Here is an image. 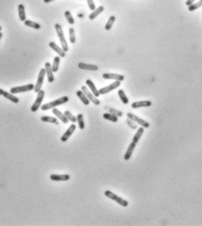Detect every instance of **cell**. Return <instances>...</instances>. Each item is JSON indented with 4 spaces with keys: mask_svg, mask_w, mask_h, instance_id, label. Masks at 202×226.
<instances>
[{
    "mask_svg": "<svg viewBox=\"0 0 202 226\" xmlns=\"http://www.w3.org/2000/svg\"><path fill=\"white\" fill-rule=\"evenodd\" d=\"M54 0H44V3H50V2H53Z\"/></svg>",
    "mask_w": 202,
    "mask_h": 226,
    "instance_id": "41",
    "label": "cell"
},
{
    "mask_svg": "<svg viewBox=\"0 0 202 226\" xmlns=\"http://www.w3.org/2000/svg\"><path fill=\"white\" fill-rule=\"evenodd\" d=\"M2 37H3V34H2V32L0 31V40H1V39H2Z\"/></svg>",
    "mask_w": 202,
    "mask_h": 226,
    "instance_id": "42",
    "label": "cell"
},
{
    "mask_svg": "<svg viewBox=\"0 0 202 226\" xmlns=\"http://www.w3.org/2000/svg\"><path fill=\"white\" fill-rule=\"evenodd\" d=\"M44 69H45V74L47 75V79L49 83H53L54 81V76H53V71L52 69V65L50 63L44 64Z\"/></svg>",
    "mask_w": 202,
    "mask_h": 226,
    "instance_id": "12",
    "label": "cell"
},
{
    "mask_svg": "<svg viewBox=\"0 0 202 226\" xmlns=\"http://www.w3.org/2000/svg\"><path fill=\"white\" fill-rule=\"evenodd\" d=\"M1 30H2V27H1V26H0V31H1Z\"/></svg>",
    "mask_w": 202,
    "mask_h": 226,
    "instance_id": "43",
    "label": "cell"
},
{
    "mask_svg": "<svg viewBox=\"0 0 202 226\" xmlns=\"http://www.w3.org/2000/svg\"><path fill=\"white\" fill-rule=\"evenodd\" d=\"M86 84L87 86L90 88V90L91 91V93L96 97H99V96L100 94H99V92L98 91V89H97L96 86H95V84H93V82H92L91 80H90V79H87Z\"/></svg>",
    "mask_w": 202,
    "mask_h": 226,
    "instance_id": "19",
    "label": "cell"
},
{
    "mask_svg": "<svg viewBox=\"0 0 202 226\" xmlns=\"http://www.w3.org/2000/svg\"><path fill=\"white\" fill-rule=\"evenodd\" d=\"M109 111H110V113L117 116V117H121L122 116V112L121 111H117V110H114V109H109Z\"/></svg>",
    "mask_w": 202,
    "mask_h": 226,
    "instance_id": "37",
    "label": "cell"
},
{
    "mask_svg": "<svg viewBox=\"0 0 202 226\" xmlns=\"http://www.w3.org/2000/svg\"><path fill=\"white\" fill-rule=\"evenodd\" d=\"M120 84H121L120 81H115L114 83H112V84H109L108 86L104 87V88H101L100 90L99 91V94H100V95L106 94V93H108V92H112V91H113V90L117 89L118 87H120Z\"/></svg>",
    "mask_w": 202,
    "mask_h": 226,
    "instance_id": "8",
    "label": "cell"
},
{
    "mask_svg": "<svg viewBox=\"0 0 202 226\" xmlns=\"http://www.w3.org/2000/svg\"><path fill=\"white\" fill-rule=\"evenodd\" d=\"M59 63H60V58L59 57H55L54 59H53V64H52V69H53V72H57L58 71Z\"/></svg>",
    "mask_w": 202,
    "mask_h": 226,
    "instance_id": "27",
    "label": "cell"
},
{
    "mask_svg": "<svg viewBox=\"0 0 202 226\" xmlns=\"http://www.w3.org/2000/svg\"><path fill=\"white\" fill-rule=\"evenodd\" d=\"M87 1V5L89 6V9L91 10H94L96 9V6H95V4L93 2V0H86Z\"/></svg>",
    "mask_w": 202,
    "mask_h": 226,
    "instance_id": "36",
    "label": "cell"
},
{
    "mask_svg": "<svg viewBox=\"0 0 202 226\" xmlns=\"http://www.w3.org/2000/svg\"><path fill=\"white\" fill-rule=\"evenodd\" d=\"M75 130H76V125H74V124H72V125H70V127L68 128L67 130H66V131H65V132L64 133V135L61 137L60 140H61L62 142H66V141L69 139V138L72 136V133L75 131Z\"/></svg>",
    "mask_w": 202,
    "mask_h": 226,
    "instance_id": "10",
    "label": "cell"
},
{
    "mask_svg": "<svg viewBox=\"0 0 202 226\" xmlns=\"http://www.w3.org/2000/svg\"><path fill=\"white\" fill-rule=\"evenodd\" d=\"M152 105V102L151 101H140V102H134L132 104V108L133 109H138V108H141V107H150Z\"/></svg>",
    "mask_w": 202,
    "mask_h": 226,
    "instance_id": "16",
    "label": "cell"
},
{
    "mask_svg": "<svg viewBox=\"0 0 202 226\" xmlns=\"http://www.w3.org/2000/svg\"><path fill=\"white\" fill-rule=\"evenodd\" d=\"M65 18H66V19H67L69 24H74V23H75L74 18H73V17H72V14H71V12H70L69 10H66V11L65 12Z\"/></svg>",
    "mask_w": 202,
    "mask_h": 226,
    "instance_id": "35",
    "label": "cell"
},
{
    "mask_svg": "<svg viewBox=\"0 0 202 226\" xmlns=\"http://www.w3.org/2000/svg\"><path fill=\"white\" fill-rule=\"evenodd\" d=\"M105 195H106V197H109L110 199L113 200V201H115V202L118 203L119 204H120L121 206L123 207L128 206V202H127L126 200L123 199V198H121V197H119V196H117L116 194L112 193V191H105Z\"/></svg>",
    "mask_w": 202,
    "mask_h": 226,
    "instance_id": "3",
    "label": "cell"
},
{
    "mask_svg": "<svg viewBox=\"0 0 202 226\" xmlns=\"http://www.w3.org/2000/svg\"><path fill=\"white\" fill-rule=\"evenodd\" d=\"M50 178L53 181H68L70 179V176L67 174H52Z\"/></svg>",
    "mask_w": 202,
    "mask_h": 226,
    "instance_id": "13",
    "label": "cell"
},
{
    "mask_svg": "<svg viewBox=\"0 0 202 226\" xmlns=\"http://www.w3.org/2000/svg\"><path fill=\"white\" fill-rule=\"evenodd\" d=\"M24 25L26 26H29L31 28H34L36 30H39L41 28V25L39 24V23H36L34 21H32V20H25L24 22Z\"/></svg>",
    "mask_w": 202,
    "mask_h": 226,
    "instance_id": "25",
    "label": "cell"
},
{
    "mask_svg": "<svg viewBox=\"0 0 202 226\" xmlns=\"http://www.w3.org/2000/svg\"><path fill=\"white\" fill-rule=\"evenodd\" d=\"M81 91L85 94H86V96L88 97V99L90 100V102H91L92 104H94V105H100V101L96 97L94 96L92 93L89 92V90L87 89L86 86H82V89Z\"/></svg>",
    "mask_w": 202,
    "mask_h": 226,
    "instance_id": "9",
    "label": "cell"
},
{
    "mask_svg": "<svg viewBox=\"0 0 202 226\" xmlns=\"http://www.w3.org/2000/svg\"><path fill=\"white\" fill-rule=\"evenodd\" d=\"M118 94H119V97H120L121 101H122V103H123L124 105H127V104L129 103L128 97H126V95H125V93L124 92L123 90H120V91L118 92Z\"/></svg>",
    "mask_w": 202,
    "mask_h": 226,
    "instance_id": "30",
    "label": "cell"
},
{
    "mask_svg": "<svg viewBox=\"0 0 202 226\" xmlns=\"http://www.w3.org/2000/svg\"><path fill=\"white\" fill-rule=\"evenodd\" d=\"M69 39H70V42L72 43H74L76 42V37H75V31L73 28H70L69 29Z\"/></svg>",
    "mask_w": 202,
    "mask_h": 226,
    "instance_id": "34",
    "label": "cell"
},
{
    "mask_svg": "<svg viewBox=\"0 0 202 226\" xmlns=\"http://www.w3.org/2000/svg\"><path fill=\"white\" fill-rule=\"evenodd\" d=\"M202 6V0H199L198 2H194L193 4L188 6V10L189 11H193V10H197L200 7Z\"/></svg>",
    "mask_w": 202,
    "mask_h": 226,
    "instance_id": "28",
    "label": "cell"
},
{
    "mask_svg": "<svg viewBox=\"0 0 202 226\" xmlns=\"http://www.w3.org/2000/svg\"><path fill=\"white\" fill-rule=\"evenodd\" d=\"M53 114L56 116V117H57L58 118H59L60 120L62 121L64 124H67L68 121H69L67 119V117H66L65 116V114H64V113H62L61 111H59V110L56 109V108H53Z\"/></svg>",
    "mask_w": 202,
    "mask_h": 226,
    "instance_id": "17",
    "label": "cell"
},
{
    "mask_svg": "<svg viewBox=\"0 0 202 226\" xmlns=\"http://www.w3.org/2000/svg\"><path fill=\"white\" fill-rule=\"evenodd\" d=\"M40 120L43 121V122H46V123H53V124H55V125H58V124L57 118L53 117H48V116H43V117H41Z\"/></svg>",
    "mask_w": 202,
    "mask_h": 226,
    "instance_id": "26",
    "label": "cell"
},
{
    "mask_svg": "<svg viewBox=\"0 0 202 226\" xmlns=\"http://www.w3.org/2000/svg\"><path fill=\"white\" fill-rule=\"evenodd\" d=\"M126 123L128 124V125L130 126L132 129H137V125H135L134 123H133V122H132V120H131V119H129V118H128V119L126 120Z\"/></svg>",
    "mask_w": 202,
    "mask_h": 226,
    "instance_id": "38",
    "label": "cell"
},
{
    "mask_svg": "<svg viewBox=\"0 0 202 226\" xmlns=\"http://www.w3.org/2000/svg\"><path fill=\"white\" fill-rule=\"evenodd\" d=\"M104 9H105V8H104V6H102V5H101V6H99L98 8H96L95 10L91 12V14L89 15V19L90 20L95 19L99 15L104 11Z\"/></svg>",
    "mask_w": 202,
    "mask_h": 226,
    "instance_id": "20",
    "label": "cell"
},
{
    "mask_svg": "<svg viewBox=\"0 0 202 226\" xmlns=\"http://www.w3.org/2000/svg\"><path fill=\"white\" fill-rule=\"evenodd\" d=\"M78 67L81 70H86V71H98L99 67L95 64H86V63H79L78 64Z\"/></svg>",
    "mask_w": 202,
    "mask_h": 226,
    "instance_id": "15",
    "label": "cell"
},
{
    "mask_svg": "<svg viewBox=\"0 0 202 226\" xmlns=\"http://www.w3.org/2000/svg\"><path fill=\"white\" fill-rule=\"evenodd\" d=\"M3 96L5 97V98H7L8 100H10L11 101L12 103H15V104H18V103H19V97H17L16 96H14L12 93H11V92H5L4 93V95Z\"/></svg>",
    "mask_w": 202,
    "mask_h": 226,
    "instance_id": "22",
    "label": "cell"
},
{
    "mask_svg": "<svg viewBox=\"0 0 202 226\" xmlns=\"http://www.w3.org/2000/svg\"><path fill=\"white\" fill-rule=\"evenodd\" d=\"M44 75H45V69H41L40 72H39V77H38V80H37V84H35L33 90L34 92H37V93L41 90V87H42V84H43L44 78Z\"/></svg>",
    "mask_w": 202,
    "mask_h": 226,
    "instance_id": "7",
    "label": "cell"
},
{
    "mask_svg": "<svg viewBox=\"0 0 202 226\" xmlns=\"http://www.w3.org/2000/svg\"><path fill=\"white\" fill-rule=\"evenodd\" d=\"M77 96L79 97V99L81 100L82 103H83L85 105H90V100L88 99V97L86 96V94L82 92V91H78Z\"/></svg>",
    "mask_w": 202,
    "mask_h": 226,
    "instance_id": "21",
    "label": "cell"
},
{
    "mask_svg": "<svg viewBox=\"0 0 202 226\" xmlns=\"http://www.w3.org/2000/svg\"><path fill=\"white\" fill-rule=\"evenodd\" d=\"M127 117H128L129 119H131L132 121L136 122L137 124H139V125H141V126L144 127V128H148L150 126L148 122L145 121L144 119H142V118H140L139 117H137V116L134 115V114H133V113H127Z\"/></svg>",
    "mask_w": 202,
    "mask_h": 226,
    "instance_id": "6",
    "label": "cell"
},
{
    "mask_svg": "<svg viewBox=\"0 0 202 226\" xmlns=\"http://www.w3.org/2000/svg\"><path fill=\"white\" fill-rule=\"evenodd\" d=\"M115 20H116L115 16H111V17L109 18L108 21H107V23H106V26H105V29H106V31L111 30V28L112 27V25L114 24V22H115Z\"/></svg>",
    "mask_w": 202,
    "mask_h": 226,
    "instance_id": "32",
    "label": "cell"
},
{
    "mask_svg": "<svg viewBox=\"0 0 202 226\" xmlns=\"http://www.w3.org/2000/svg\"><path fill=\"white\" fill-rule=\"evenodd\" d=\"M33 84H25V85H22V86H17L11 88L10 91L11 93L12 94H18V93H21V92H30V91H32L34 90Z\"/></svg>",
    "mask_w": 202,
    "mask_h": 226,
    "instance_id": "5",
    "label": "cell"
},
{
    "mask_svg": "<svg viewBox=\"0 0 202 226\" xmlns=\"http://www.w3.org/2000/svg\"><path fill=\"white\" fill-rule=\"evenodd\" d=\"M55 30H56V32L58 34V39L60 40V43H61V45H62V49L66 52V51H68V50H69V47H68L67 42H66V40L65 39V36H64V32H63L61 25L59 24H55Z\"/></svg>",
    "mask_w": 202,
    "mask_h": 226,
    "instance_id": "2",
    "label": "cell"
},
{
    "mask_svg": "<svg viewBox=\"0 0 202 226\" xmlns=\"http://www.w3.org/2000/svg\"><path fill=\"white\" fill-rule=\"evenodd\" d=\"M18 10H19V17L21 21H25V9H24V5L20 4L18 6Z\"/></svg>",
    "mask_w": 202,
    "mask_h": 226,
    "instance_id": "24",
    "label": "cell"
},
{
    "mask_svg": "<svg viewBox=\"0 0 202 226\" xmlns=\"http://www.w3.org/2000/svg\"><path fill=\"white\" fill-rule=\"evenodd\" d=\"M102 77L105 79H114L116 81H120V82L125 79V77L123 75L114 74V73H104Z\"/></svg>",
    "mask_w": 202,
    "mask_h": 226,
    "instance_id": "11",
    "label": "cell"
},
{
    "mask_svg": "<svg viewBox=\"0 0 202 226\" xmlns=\"http://www.w3.org/2000/svg\"><path fill=\"white\" fill-rule=\"evenodd\" d=\"M104 118L106 119V120H109V121H112V122H113V123H116V122H118V117L115 115H113V114H112V113H105L104 115Z\"/></svg>",
    "mask_w": 202,
    "mask_h": 226,
    "instance_id": "31",
    "label": "cell"
},
{
    "mask_svg": "<svg viewBox=\"0 0 202 226\" xmlns=\"http://www.w3.org/2000/svg\"><path fill=\"white\" fill-rule=\"evenodd\" d=\"M68 101H69V97H68L66 96L62 97H60V98H58V99H56V100H54V101L50 102L48 104H45V105H41V110H42V111H48L50 109H53V108H55V107H57V106L62 105L64 104L67 103Z\"/></svg>",
    "mask_w": 202,
    "mask_h": 226,
    "instance_id": "1",
    "label": "cell"
},
{
    "mask_svg": "<svg viewBox=\"0 0 202 226\" xmlns=\"http://www.w3.org/2000/svg\"><path fill=\"white\" fill-rule=\"evenodd\" d=\"M136 144H135L133 142L131 143L130 145H129V147H128V149L126 150V152H125V156H124V159H125V160L127 161V160H129V159L131 158L132 155L133 153V150H134L135 147H136Z\"/></svg>",
    "mask_w": 202,
    "mask_h": 226,
    "instance_id": "18",
    "label": "cell"
},
{
    "mask_svg": "<svg viewBox=\"0 0 202 226\" xmlns=\"http://www.w3.org/2000/svg\"><path fill=\"white\" fill-rule=\"evenodd\" d=\"M5 92V91H4V90H2V89L0 88V96H3Z\"/></svg>",
    "mask_w": 202,
    "mask_h": 226,
    "instance_id": "40",
    "label": "cell"
},
{
    "mask_svg": "<svg viewBox=\"0 0 202 226\" xmlns=\"http://www.w3.org/2000/svg\"><path fill=\"white\" fill-rule=\"evenodd\" d=\"M196 0H187V2H186V5L189 6V5H191L192 4H193L194 2H195Z\"/></svg>",
    "mask_w": 202,
    "mask_h": 226,
    "instance_id": "39",
    "label": "cell"
},
{
    "mask_svg": "<svg viewBox=\"0 0 202 226\" xmlns=\"http://www.w3.org/2000/svg\"><path fill=\"white\" fill-rule=\"evenodd\" d=\"M64 114H65V116L67 117L68 120L71 121L72 123H76V122H77V117L72 115V113H71L69 111H65L64 112Z\"/></svg>",
    "mask_w": 202,
    "mask_h": 226,
    "instance_id": "33",
    "label": "cell"
},
{
    "mask_svg": "<svg viewBox=\"0 0 202 226\" xmlns=\"http://www.w3.org/2000/svg\"><path fill=\"white\" fill-rule=\"evenodd\" d=\"M144 127H140L138 130H137V132H136V134L134 135V137H133V142L135 143V144H138V142L140 141V138L142 137V135L144 133Z\"/></svg>",
    "mask_w": 202,
    "mask_h": 226,
    "instance_id": "23",
    "label": "cell"
},
{
    "mask_svg": "<svg viewBox=\"0 0 202 226\" xmlns=\"http://www.w3.org/2000/svg\"><path fill=\"white\" fill-rule=\"evenodd\" d=\"M49 46L53 49L54 51H56V52L58 53L61 58H65V51L62 48H60L57 43H55L54 42H50L49 43Z\"/></svg>",
    "mask_w": 202,
    "mask_h": 226,
    "instance_id": "14",
    "label": "cell"
},
{
    "mask_svg": "<svg viewBox=\"0 0 202 226\" xmlns=\"http://www.w3.org/2000/svg\"><path fill=\"white\" fill-rule=\"evenodd\" d=\"M44 94H45V92H44V91H42V90H40V91L38 92L37 98H36V100L34 102V104L32 105V108H31V111H32V112H36V111L39 109V107H40V105H41V104H42V102H43L44 100Z\"/></svg>",
    "mask_w": 202,
    "mask_h": 226,
    "instance_id": "4",
    "label": "cell"
},
{
    "mask_svg": "<svg viewBox=\"0 0 202 226\" xmlns=\"http://www.w3.org/2000/svg\"><path fill=\"white\" fill-rule=\"evenodd\" d=\"M77 121L78 124V127L80 130H84L85 129V121H84V116L81 113H79L77 116Z\"/></svg>",
    "mask_w": 202,
    "mask_h": 226,
    "instance_id": "29",
    "label": "cell"
}]
</instances>
